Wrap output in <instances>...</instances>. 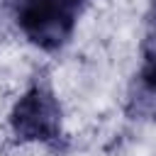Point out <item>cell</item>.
<instances>
[{"label": "cell", "instance_id": "1", "mask_svg": "<svg viewBox=\"0 0 156 156\" xmlns=\"http://www.w3.org/2000/svg\"><path fill=\"white\" fill-rule=\"evenodd\" d=\"M90 0H12L20 32L41 51L63 49L78 24V15Z\"/></svg>", "mask_w": 156, "mask_h": 156}, {"label": "cell", "instance_id": "2", "mask_svg": "<svg viewBox=\"0 0 156 156\" xmlns=\"http://www.w3.org/2000/svg\"><path fill=\"white\" fill-rule=\"evenodd\" d=\"M10 134L22 144H51L61 136L63 110L46 80H34L10 107Z\"/></svg>", "mask_w": 156, "mask_h": 156}, {"label": "cell", "instance_id": "3", "mask_svg": "<svg viewBox=\"0 0 156 156\" xmlns=\"http://www.w3.org/2000/svg\"><path fill=\"white\" fill-rule=\"evenodd\" d=\"M139 88L156 90V32H149L141 46V71H139Z\"/></svg>", "mask_w": 156, "mask_h": 156}, {"label": "cell", "instance_id": "4", "mask_svg": "<svg viewBox=\"0 0 156 156\" xmlns=\"http://www.w3.org/2000/svg\"><path fill=\"white\" fill-rule=\"evenodd\" d=\"M149 32H156V0H151L149 7Z\"/></svg>", "mask_w": 156, "mask_h": 156}]
</instances>
